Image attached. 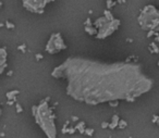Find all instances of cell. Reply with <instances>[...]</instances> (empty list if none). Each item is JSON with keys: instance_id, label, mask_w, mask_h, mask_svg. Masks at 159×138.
<instances>
[{"instance_id": "1", "label": "cell", "mask_w": 159, "mask_h": 138, "mask_svg": "<svg viewBox=\"0 0 159 138\" xmlns=\"http://www.w3.org/2000/svg\"><path fill=\"white\" fill-rule=\"evenodd\" d=\"M55 78L67 81V94L87 104L134 101L148 93L154 82L133 62L106 63L72 57L51 72Z\"/></svg>"}, {"instance_id": "2", "label": "cell", "mask_w": 159, "mask_h": 138, "mask_svg": "<svg viewBox=\"0 0 159 138\" xmlns=\"http://www.w3.org/2000/svg\"><path fill=\"white\" fill-rule=\"evenodd\" d=\"M33 115L35 118L36 123L44 130L48 138H56L57 130L55 125V115L54 112L49 107L48 102L43 100L38 106L33 107Z\"/></svg>"}, {"instance_id": "3", "label": "cell", "mask_w": 159, "mask_h": 138, "mask_svg": "<svg viewBox=\"0 0 159 138\" xmlns=\"http://www.w3.org/2000/svg\"><path fill=\"white\" fill-rule=\"evenodd\" d=\"M139 24L145 31L159 34V10L153 5L145 6L139 15Z\"/></svg>"}, {"instance_id": "4", "label": "cell", "mask_w": 159, "mask_h": 138, "mask_svg": "<svg viewBox=\"0 0 159 138\" xmlns=\"http://www.w3.org/2000/svg\"><path fill=\"white\" fill-rule=\"evenodd\" d=\"M94 26L97 29L96 37L98 39H104L106 37L110 36L111 34H114V32L118 29L120 26V21L118 19H114V20H108L107 17L104 15L101 17H98L94 23Z\"/></svg>"}, {"instance_id": "5", "label": "cell", "mask_w": 159, "mask_h": 138, "mask_svg": "<svg viewBox=\"0 0 159 138\" xmlns=\"http://www.w3.org/2000/svg\"><path fill=\"white\" fill-rule=\"evenodd\" d=\"M67 48V46L64 44V40L62 38V35L60 33H55L50 36L47 46H46V51L50 54H58L60 51L64 50Z\"/></svg>"}, {"instance_id": "6", "label": "cell", "mask_w": 159, "mask_h": 138, "mask_svg": "<svg viewBox=\"0 0 159 138\" xmlns=\"http://www.w3.org/2000/svg\"><path fill=\"white\" fill-rule=\"evenodd\" d=\"M55 0H22L23 7L33 13H43L45 8Z\"/></svg>"}, {"instance_id": "7", "label": "cell", "mask_w": 159, "mask_h": 138, "mask_svg": "<svg viewBox=\"0 0 159 138\" xmlns=\"http://www.w3.org/2000/svg\"><path fill=\"white\" fill-rule=\"evenodd\" d=\"M6 57H7V52L5 50V48L1 49V72H3L5 68H6Z\"/></svg>"}, {"instance_id": "8", "label": "cell", "mask_w": 159, "mask_h": 138, "mask_svg": "<svg viewBox=\"0 0 159 138\" xmlns=\"http://www.w3.org/2000/svg\"><path fill=\"white\" fill-rule=\"evenodd\" d=\"M19 94V91L17 90H14V91H10V93L7 94V97H8L9 100H14L15 99V95H17Z\"/></svg>"}, {"instance_id": "9", "label": "cell", "mask_w": 159, "mask_h": 138, "mask_svg": "<svg viewBox=\"0 0 159 138\" xmlns=\"http://www.w3.org/2000/svg\"><path fill=\"white\" fill-rule=\"evenodd\" d=\"M119 118H118V116L117 115H114V118H112V122H111V124L109 125V126L111 127V128H112V127H116L117 125H118V123H119Z\"/></svg>"}, {"instance_id": "10", "label": "cell", "mask_w": 159, "mask_h": 138, "mask_svg": "<svg viewBox=\"0 0 159 138\" xmlns=\"http://www.w3.org/2000/svg\"><path fill=\"white\" fill-rule=\"evenodd\" d=\"M105 17H107L108 20H114V15L111 14V12L109 11V10H106V11H105Z\"/></svg>"}, {"instance_id": "11", "label": "cell", "mask_w": 159, "mask_h": 138, "mask_svg": "<svg viewBox=\"0 0 159 138\" xmlns=\"http://www.w3.org/2000/svg\"><path fill=\"white\" fill-rule=\"evenodd\" d=\"M116 1H114V0H107V5H108V9L112 8V7L116 5Z\"/></svg>"}, {"instance_id": "12", "label": "cell", "mask_w": 159, "mask_h": 138, "mask_svg": "<svg viewBox=\"0 0 159 138\" xmlns=\"http://www.w3.org/2000/svg\"><path fill=\"white\" fill-rule=\"evenodd\" d=\"M125 125H126V123H125L124 121H120L119 122V126L121 127V128H122V127H124Z\"/></svg>"}, {"instance_id": "13", "label": "cell", "mask_w": 159, "mask_h": 138, "mask_svg": "<svg viewBox=\"0 0 159 138\" xmlns=\"http://www.w3.org/2000/svg\"><path fill=\"white\" fill-rule=\"evenodd\" d=\"M7 27H10V28H13V27H14V25H13V24H11V23H10V22H7Z\"/></svg>"}, {"instance_id": "14", "label": "cell", "mask_w": 159, "mask_h": 138, "mask_svg": "<svg viewBox=\"0 0 159 138\" xmlns=\"http://www.w3.org/2000/svg\"><path fill=\"white\" fill-rule=\"evenodd\" d=\"M17 111H19V112H21V111H22V108H21L20 104H17Z\"/></svg>"}, {"instance_id": "15", "label": "cell", "mask_w": 159, "mask_h": 138, "mask_svg": "<svg viewBox=\"0 0 159 138\" xmlns=\"http://www.w3.org/2000/svg\"><path fill=\"white\" fill-rule=\"evenodd\" d=\"M37 59H38V60L42 59V54H37Z\"/></svg>"}, {"instance_id": "16", "label": "cell", "mask_w": 159, "mask_h": 138, "mask_svg": "<svg viewBox=\"0 0 159 138\" xmlns=\"http://www.w3.org/2000/svg\"><path fill=\"white\" fill-rule=\"evenodd\" d=\"M158 65H159V62H158Z\"/></svg>"}]
</instances>
